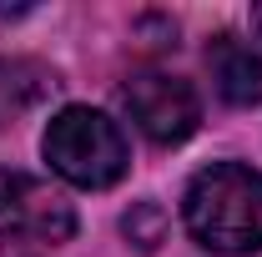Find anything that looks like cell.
<instances>
[{
    "instance_id": "obj_1",
    "label": "cell",
    "mask_w": 262,
    "mask_h": 257,
    "mask_svg": "<svg viewBox=\"0 0 262 257\" xmlns=\"http://www.w3.org/2000/svg\"><path fill=\"white\" fill-rule=\"evenodd\" d=\"M182 217L212 252H262V177L242 161H212L187 182Z\"/></svg>"
},
{
    "instance_id": "obj_2",
    "label": "cell",
    "mask_w": 262,
    "mask_h": 257,
    "mask_svg": "<svg viewBox=\"0 0 262 257\" xmlns=\"http://www.w3.org/2000/svg\"><path fill=\"white\" fill-rule=\"evenodd\" d=\"M40 152L51 161V172L66 177L71 187H111L126 177V136L121 126L106 116V111H91V106H66L51 116V126L40 136Z\"/></svg>"
},
{
    "instance_id": "obj_3",
    "label": "cell",
    "mask_w": 262,
    "mask_h": 257,
    "mask_svg": "<svg viewBox=\"0 0 262 257\" xmlns=\"http://www.w3.org/2000/svg\"><path fill=\"white\" fill-rule=\"evenodd\" d=\"M71 232H76V212L51 182L0 166V247L66 242Z\"/></svg>"
},
{
    "instance_id": "obj_4",
    "label": "cell",
    "mask_w": 262,
    "mask_h": 257,
    "mask_svg": "<svg viewBox=\"0 0 262 257\" xmlns=\"http://www.w3.org/2000/svg\"><path fill=\"white\" fill-rule=\"evenodd\" d=\"M121 106H126V116L136 121V131L146 136V141H157V146H177V141H187L202 121V106H196V91L182 81V76H171V71H157V66H146V71H131L126 86H121Z\"/></svg>"
},
{
    "instance_id": "obj_5",
    "label": "cell",
    "mask_w": 262,
    "mask_h": 257,
    "mask_svg": "<svg viewBox=\"0 0 262 257\" xmlns=\"http://www.w3.org/2000/svg\"><path fill=\"white\" fill-rule=\"evenodd\" d=\"M207 71H212L217 96L227 101V106H252V101H262V56L247 40L217 35L207 46Z\"/></svg>"
},
{
    "instance_id": "obj_6",
    "label": "cell",
    "mask_w": 262,
    "mask_h": 257,
    "mask_svg": "<svg viewBox=\"0 0 262 257\" xmlns=\"http://www.w3.org/2000/svg\"><path fill=\"white\" fill-rule=\"evenodd\" d=\"M51 91V71L26 56H0V126L20 121L35 101Z\"/></svg>"
},
{
    "instance_id": "obj_7",
    "label": "cell",
    "mask_w": 262,
    "mask_h": 257,
    "mask_svg": "<svg viewBox=\"0 0 262 257\" xmlns=\"http://www.w3.org/2000/svg\"><path fill=\"white\" fill-rule=\"evenodd\" d=\"M126 237L136 242V247H146V252H151V247L162 242V212H157L151 202H141L136 212H126Z\"/></svg>"
},
{
    "instance_id": "obj_8",
    "label": "cell",
    "mask_w": 262,
    "mask_h": 257,
    "mask_svg": "<svg viewBox=\"0 0 262 257\" xmlns=\"http://www.w3.org/2000/svg\"><path fill=\"white\" fill-rule=\"evenodd\" d=\"M252 31L262 35V5H252Z\"/></svg>"
}]
</instances>
